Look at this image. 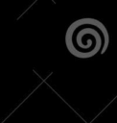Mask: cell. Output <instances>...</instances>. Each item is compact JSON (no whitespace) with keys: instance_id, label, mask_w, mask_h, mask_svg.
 Masks as SVG:
<instances>
[{"instance_id":"obj_1","label":"cell","mask_w":117,"mask_h":123,"mask_svg":"<svg viewBox=\"0 0 117 123\" xmlns=\"http://www.w3.org/2000/svg\"><path fill=\"white\" fill-rule=\"evenodd\" d=\"M109 41V36L105 25L95 18H81L68 27L65 43L68 51L81 59L91 58L103 54Z\"/></svg>"}]
</instances>
